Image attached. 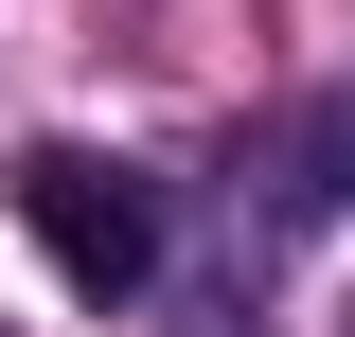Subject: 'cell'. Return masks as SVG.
Wrapping results in <instances>:
<instances>
[{
    "label": "cell",
    "instance_id": "obj_1",
    "mask_svg": "<svg viewBox=\"0 0 355 337\" xmlns=\"http://www.w3.org/2000/svg\"><path fill=\"white\" fill-rule=\"evenodd\" d=\"M18 231H36V266L71 302H142L160 249H178L160 178H142V160H89V142H36V160H18Z\"/></svg>",
    "mask_w": 355,
    "mask_h": 337
},
{
    "label": "cell",
    "instance_id": "obj_2",
    "mask_svg": "<svg viewBox=\"0 0 355 337\" xmlns=\"http://www.w3.org/2000/svg\"><path fill=\"white\" fill-rule=\"evenodd\" d=\"M338 196H355V107H284L266 142H231V231H249V266L302 249V231H338Z\"/></svg>",
    "mask_w": 355,
    "mask_h": 337
}]
</instances>
